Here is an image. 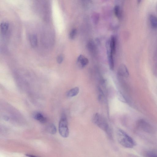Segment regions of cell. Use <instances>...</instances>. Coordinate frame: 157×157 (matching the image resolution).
<instances>
[{
  "mask_svg": "<svg viewBox=\"0 0 157 157\" xmlns=\"http://www.w3.org/2000/svg\"><path fill=\"white\" fill-rule=\"evenodd\" d=\"M149 20L151 26L154 28H157V18L155 16L151 15L149 17Z\"/></svg>",
  "mask_w": 157,
  "mask_h": 157,
  "instance_id": "obj_11",
  "label": "cell"
},
{
  "mask_svg": "<svg viewBox=\"0 0 157 157\" xmlns=\"http://www.w3.org/2000/svg\"><path fill=\"white\" fill-rule=\"evenodd\" d=\"M118 73L120 76L125 77L129 76V72L126 67L124 65H121L119 67Z\"/></svg>",
  "mask_w": 157,
  "mask_h": 157,
  "instance_id": "obj_7",
  "label": "cell"
},
{
  "mask_svg": "<svg viewBox=\"0 0 157 157\" xmlns=\"http://www.w3.org/2000/svg\"><path fill=\"white\" fill-rule=\"evenodd\" d=\"M146 155L148 157H157V150L149 151L147 152Z\"/></svg>",
  "mask_w": 157,
  "mask_h": 157,
  "instance_id": "obj_16",
  "label": "cell"
},
{
  "mask_svg": "<svg viewBox=\"0 0 157 157\" xmlns=\"http://www.w3.org/2000/svg\"><path fill=\"white\" fill-rule=\"evenodd\" d=\"M107 50L108 61L110 68L112 70H113L114 66V61L113 57L114 54L111 49H110V47H107Z\"/></svg>",
  "mask_w": 157,
  "mask_h": 157,
  "instance_id": "obj_6",
  "label": "cell"
},
{
  "mask_svg": "<svg viewBox=\"0 0 157 157\" xmlns=\"http://www.w3.org/2000/svg\"><path fill=\"white\" fill-rule=\"evenodd\" d=\"M114 13L116 16L118 17L119 15L120 8L118 6H116L114 8Z\"/></svg>",
  "mask_w": 157,
  "mask_h": 157,
  "instance_id": "obj_18",
  "label": "cell"
},
{
  "mask_svg": "<svg viewBox=\"0 0 157 157\" xmlns=\"http://www.w3.org/2000/svg\"><path fill=\"white\" fill-rule=\"evenodd\" d=\"M63 57L62 55H60L57 57V61L58 63H61L63 61Z\"/></svg>",
  "mask_w": 157,
  "mask_h": 157,
  "instance_id": "obj_19",
  "label": "cell"
},
{
  "mask_svg": "<svg viewBox=\"0 0 157 157\" xmlns=\"http://www.w3.org/2000/svg\"><path fill=\"white\" fill-rule=\"evenodd\" d=\"M89 62L88 59L82 55H80L77 58V64L80 68H84L88 64Z\"/></svg>",
  "mask_w": 157,
  "mask_h": 157,
  "instance_id": "obj_5",
  "label": "cell"
},
{
  "mask_svg": "<svg viewBox=\"0 0 157 157\" xmlns=\"http://www.w3.org/2000/svg\"><path fill=\"white\" fill-rule=\"evenodd\" d=\"M118 142L122 146L127 148L134 147L135 142L133 139L123 130H119L117 132Z\"/></svg>",
  "mask_w": 157,
  "mask_h": 157,
  "instance_id": "obj_1",
  "label": "cell"
},
{
  "mask_svg": "<svg viewBox=\"0 0 157 157\" xmlns=\"http://www.w3.org/2000/svg\"><path fill=\"white\" fill-rule=\"evenodd\" d=\"M9 25L8 22H3L1 25V32L3 34L6 33L8 30Z\"/></svg>",
  "mask_w": 157,
  "mask_h": 157,
  "instance_id": "obj_12",
  "label": "cell"
},
{
  "mask_svg": "<svg viewBox=\"0 0 157 157\" xmlns=\"http://www.w3.org/2000/svg\"><path fill=\"white\" fill-rule=\"evenodd\" d=\"M47 130L52 135H54L57 132V129L55 125L53 124L49 125L47 127Z\"/></svg>",
  "mask_w": 157,
  "mask_h": 157,
  "instance_id": "obj_14",
  "label": "cell"
},
{
  "mask_svg": "<svg viewBox=\"0 0 157 157\" xmlns=\"http://www.w3.org/2000/svg\"><path fill=\"white\" fill-rule=\"evenodd\" d=\"M26 155L27 156H30V157H35V156H33V155H30V154H26Z\"/></svg>",
  "mask_w": 157,
  "mask_h": 157,
  "instance_id": "obj_20",
  "label": "cell"
},
{
  "mask_svg": "<svg viewBox=\"0 0 157 157\" xmlns=\"http://www.w3.org/2000/svg\"><path fill=\"white\" fill-rule=\"evenodd\" d=\"M138 127L144 131L149 133L154 132L153 128L147 121L143 119L139 120L137 123Z\"/></svg>",
  "mask_w": 157,
  "mask_h": 157,
  "instance_id": "obj_4",
  "label": "cell"
},
{
  "mask_svg": "<svg viewBox=\"0 0 157 157\" xmlns=\"http://www.w3.org/2000/svg\"><path fill=\"white\" fill-rule=\"evenodd\" d=\"M109 43L110 48L114 54L116 50V38L114 36H112L109 40Z\"/></svg>",
  "mask_w": 157,
  "mask_h": 157,
  "instance_id": "obj_10",
  "label": "cell"
},
{
  "mask_svg": "<svg viewBox=\"0 0 157 157\" xmlns=\"http://www.w3.org/2000/svg\"><path fill=\"white\" fill-rule=\"evenodd\" d=\"M30 42L31 46L33 47H36L37 45L38 39L36 35H32L30 37Z\"/></svg>",
  "mask_w": 157,
  "mask_h": 157,
  "instance_id": "obj_13",
  "label": "cell"
},
{
  "mask_svg": "<svg viewBox=\"0 0 157 157\" xmlns=\"http://www.w3.org/2000/svg\"><path fill=\"white\" fill-rule=\"evenodd\" d=\"M77 30L76 29H73L72 30L69 35L70 38L71 39H74L76 36L77 34Z\"/></svg>",
  "mask_w": 157,
  "mask_h": 157,
  "instance_id": "obj_17",
  "label": "cell"
},
{
  "mask_svg": "<svg viewBox=\"0 0 157 157\" xmlns=\"http://www.w3.org/2000/svg\"><path fill=\"white\" fill-rule=\"evenodd\" d=\"M79 88L78 87H75L68 91L66 94V96L68 98H72L77 96L79 92Z\"/></svg>",
  "mask_w": 157,
  "mask_h": 157,
  "instance_id": "obj_9",
  "label": "cell"
},
{
  "mask_svg": "<svg viewBox=\"0 0 157 157\" xmlns=\"http://www.w3.org/2000/svg\"><path fill=\"white\" fill-rule=\"evenodd\" d=\"M33 116L35 119L40 123H45L47 121V119L41 113L37 112L35 113Z\"/></svg>",
  "mask_w": 157,
  "mask_h": 157,
  "instance_id": "obj_8",
  "label": "cell"
},
{
  "mask_svg": "<svg viewBox=\"0 0 157 157\" xmlns=\"http://www.w3.org/2000/svg\"><path fill=\"white\" fill-rule=\"evenodd\" d=\"M94 42L93 40H90L88 44V47L89 51L94 53L95 50V46Z\"/></svg>",
  "mask_w": 157,
  "mask_h": 157,
  "instance_id": "obj_15",
  "label": "cell"
},
{
  "mask_svg": "<svg viewBox=\"0 0 157 157\" xmlns=\"http://www.w3.org/2000/svg\"><path fill=\"white\" fill-rule=\"evenodd\" d=\"M93 121L97 126L103 130L107 133L109 135H110V132L108 124L105 119L98 113L94 116Z\"/></svg>",
  "mask_w": 157,
  "mask_h": 157,
  "instance_id": "obj_2",
  "label": "cell"
},
{
  "mask_svg": "<svg viewBox=\"0 0 157 157\" xmlns=\"http://www.w3.org/2000/svg\"><path fill=\"white\" fill-rule=\"evenodd\" d=\"M142 0H137V3L138 4H139L140 3L141 1H142Z\"/></svg>",
  "mask_w": 157,
  "mask_h": 157,
  "instance_id": "obj_21",
  "label": "cell"
},
{
  "mask_svg": "<svg viewBox=\"0 0 157 157\" xmlns=\"http://www.w3.org/2000/svg\"><path fill=\"white\" fill-rule=\"evenodd\" d=\"M59 131L61 135L64 138L67 137L69 135V130L67 118L65 114H63L59 122Z\"/></svg>",
  "mask_w": 157,
  "mask_h": 157,
  "instance_id": "obj_3",
  "label": "cell"
}]
</instances>
